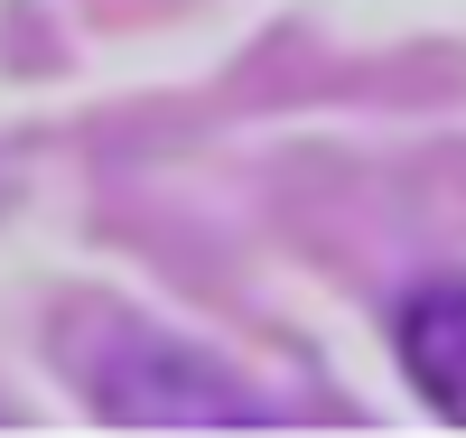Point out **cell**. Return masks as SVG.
<instances>
[{
  "mask_svg": "<svg viewBox=\"0 0 466 438\" xmlns=\"http://www.w3.org/2000/svg\"><path fill=\"white\" fill-rule=\"evenodd\" d=\"M66 382L112 420V429H270V402H252L224 364L122 308H66L56 327Z\"/></svg>",
  "mask_w": 466,
  "mask_h": 438,
  "instance_id": "6da1fadb",
  "label": "cell"
},
{
  "mask_svg": "<svg viewBox=\"0 0 466 438\" xmlns=\"http://www.w3.org/2000/svg\"><path fill=\"white\" fill-rule=\"evenodd\" d=\"M392 345H401L410 392H420L439 420L466 429V270H430V280H410V299L392 308Z\"/></svg>",
  "mask_w": 466,
  "mask_h": 438,
  "instance_id": "7a4b0ae2",
  "label": "cell"
}]
</instances>
